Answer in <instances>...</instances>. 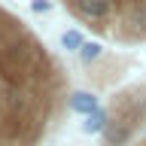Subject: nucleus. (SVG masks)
<instances>
[{
  "label": "nucleus",
  "instance_id": "f257e3e1",
  "mask_svg": "<svg viewBox=\"0 0 146 146\" xmlns=\"http://www.w3.org/2000/svg\"><path fill=\"white\" fill-rule=\"evenodd\" d=\"M25 107H27V98H25V91H21V85L3 82V85H0V110H3L9 119H15L18 113H25Z\"/></svg>",
  "mask_w": 146,
  "mask_h": 146
},
{
  "label": "nucleus",
  "instance_id": "f03ea898",
  "mask_svg": "<svg viewBox=\"0 0 146 146\" xmlns=\"http://www.w3.org/2000/svg\"><path fill=\"white\" fill-rule=\"evenodd\" d=\"M73 9L88 21H104V18L113 15L116 0H73Z\"/></svg>",
  "mask_w": 146,
  "mask_h": 146
},
{
  "label": "nucleus",
  "instance_id": "7ed1b4c3",
  "mask_svg": "<svg viewBox=\"0 0 146 146\" xmlns=\"http://www.w3.org/2000/svg\"><path fill=\"white\" fill-rule=\"evenodd\" d=\"M70 110L73 113H82V116H91V113L100 110V104H98L94 94H88V91H76V94L70 98Z\"/></svg>",
  "mask_w": 146,
  "mask_h": 146
},
{
  "label": "nucleus",
  "instance_id": "20e7f679",
  "mask_svg": "<svg viewBox=\"0 0 146 146\" xmlns=\"http://www.w3.org/2000/svg\"><path fill=\"white\" fill-rule=\"evenodd\" d=\"M107 128H110V119H107V113H104V110L91 113V116L82 122V131H85V134H100V131H107Z\"/></svg>",
  "mask_w": 146,
  "mask_h": 146
},
{
  "label": "nucleus",
  "instance_id": "39448f33",
  "mask_svg": "<svg viewBox=\"0 0 146 146\" xmlns=\"http://www.w3.org/2000/svg\"><path fill=\"white\" fill-rule=\"evenodd\" d=\"M104 134H107V146H122L128 140V134H131V128H128L125 122H116V125H110Z\"/></svg>",
  "mask_w": 146,
  "mask_h": 146
},
{
  "label": "nucleus",
  "instance_id": "423d86ee",
  "mask_svg": "<svg viewBox=\"0 0 146 146\" xmlns=\"http://www.w3.org/2000/svg\"><path fill=\"white\" fill-rule=\"evenodd\" d=\"M61 43H64V49H67V52H79L82 46H85V40H82L79 31H67V34L61 36Z\"/></svg>",
  "mask_w": 146,
  "mask_h": 146
},
{
  "label": "nucleus",
  "instance_id": "0eeeda50",
  "mask_svg": "<svg viewBox=\"0 0 146 146\" xmlns=\"http://www.w3.org/2000/svg\"><path fill=\"white\" fill-rule=\"evenodd\" d=\"M100 55H104V46H100V43H85V46H82V49H79V58H82V61H85V64L98 61Z\"/></svg>",
  "mask_w": 146,
  "mask_h": 146
},
{
  "label": "nucleus",
  "instance_id": "6e6552de",
  "mask_svg": "<svg viewBox=\"0 0 146 146\" xmlns=\"http://www.w3.org/2000/svg\"><path fill=\"white\" fill-rule=\"evenodd\" d=\"M128 21H131L134 27H146V0L131 6V15H128Z\"/></svg>",
  "mask_w": 146,
  "mask_h": 146
},
{
  "label": "nucleus",
  "instance_id": "1a4fd4ad",
  "mask_svg": "<svg viewBox=\"0 0 146 146\" xmlns=\"http://www.w3.org/2000/svg\"><path fill=\"white\" fill-rule=\"evenodd\" d=\"M31 9H34V12H46V9H49V0H34Z\"/></svg>",
  "mask_w": 146,
  "mask_h": 146
}]
</instances>
